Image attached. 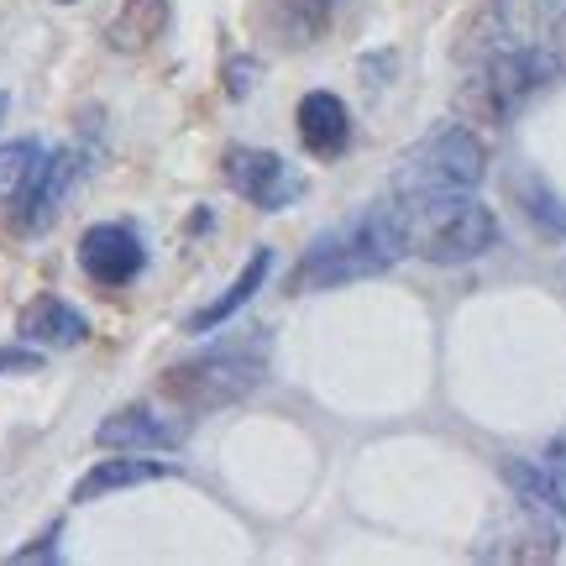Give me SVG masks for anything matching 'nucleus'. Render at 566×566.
I'll list each match as a JSON object with an SVG mask.
<instances>
[{
	"mask_svg": "<svg viewBox=\"0 0 566 566\" xmlns=\"http://www.w3.org/2000/svg\"><path fill=\"white\" fill-rule=\"evenodd\" d=\"M551 53H556V59L566 63V11L556 21H551Z\"/></svg>",
	"mask_w": 566,
	"mask_h": 566,
	"instance_id": "aec40b11",
	"label": "nucleus"
},
{
	"mask_svg": "<svg viewBox=\"0 0 566 566\" xmlns=\"http://www.w3.org/2000/svg\"><path fill=\"white\" fill-rule=\"evenodd\" d=\"M168 478V462H153V451H116L84 472L74 483V504H101V499H116L126 488H147Z\"/></svg>",
	"mask_w": 566,
	"mask_h": 566,
	"instance_id": "f8f14e48",
	"label": "nucleus"
},
{
	"mask_svg": "<svg viewBox=\"0 0 566 566\" xmlns=\"http://www.w3.org/2000/svg\"><path fill=\"white\" fill-rule=\"evenodd\" d=\"M268 273H273V252H268V247H252V258L242 263V273L226 283V289L205 304V310H195V315L184 321V331H195V336H200V331H221L231 315H242L247 300H252V294L268 283Z\"/></svg>",
	"mask_w": 566,
	"mask_h": 566,
	"instance_id": "ddd939ff",
	"label": "nucleus"
},
{
	"mask_svg": "<svg viewBox=\"0 0 566 566\" xmlns=\"http://www.w3.org/2000/svg\"><path fill=\"white\" fill-rule=\"evenodd\" d=\"M168 17H174V0H116L105 38L116 53H147L168 32Z\"/></svg>",
	"mask_w": 566,
	"mask_h": 566,
	"instance_id": "4468645a",
	"label": "nucleus"
},
{
	"mask_svg": "<svg viewBox=\"0 0 566 566\" xmlns=\"http://www.w3.org/2000/svg\"><path fill=\"white\" fill-rule=\"evenodd\" d=\"M84 174V153H74V147H59V153H48L38 168V179H32V189L21 195V226L27 231H38V226H48L53 216H59V205L74 195V184H80Z\"/></svg>",
	"mask_w": 566,
	"mask_h": 566,
	"instance_id": "9b49d317",
	"label": "nucleus"
},
{
	"mask_svg": "<svg viewBox=\"0 0 566 566\" xmlns=\"http://www.w3.org/2000/svg\"><path fill=\"white\" fill-rule=\"evenodd\" d=\"M179 441H184L179 424L153 415L147 405H126L95 424V446L101 451H174Z\"/></svg>",
	"mask_w": 566,
	"mask_h": 566,
	"instance_id": "9d476101",
	"label": "nucleus"
},
{
	"mask_svg": "<svg viewBox=\"0 0 566 566\" xmlns=\"http://www.w3.org/2000/svg\"><path fill=\"white\" fill-rule=\"evenodd\" d=\"M279 6V21L283 32L294 42H310L325 32V21H331V11H336V0H273Z\"/></svg>",
	"mask_w": 566,
	"mask_h": 566,
	"instance_id": "f3484780",
	"label": "nucleus"
},
{
	"mask_svg": "<svg viewBox=\"0 0 566 566\" xmlns=\"http://www.w3.org/2000/svg\"><path fill=\"white\" fill-rule=\"evenodd\" d=\"M268 352H273V336H268L263 325L237 331L231 342L205 346L200 357H189V363H174V367H168V373H163V394H168V399H174L179 409H189V415L226 409V405L247 399L252 388L263 384Z\"/></svg>",
	"mask_w": 566,
	"mask_h": 566,
	"instance_id": "f03ea898",
	"label": "nucleus"
},
{
	"mask_svg": "<svg viewBox=\"0 0 566 566\" xmlns=\"http://www.w3.org/2000/svg\"><path fill=\"white\" fill-rule=\"evenodd\" d=\"M488 174V147L472 126H436L409 147L394 179H388V200H430V195H457V189H478Z\"/></svg>",
	"mask_w": 566,
	"mask_h": 566,
	"instance_id": "39448f33",
	"label": "nucleus"
},
{
	"mask_svg": "<svg viewBox=\"0 0 566 566\" xmlns=\"http://www.w3.org/2000/svg\"><path fill=\"white\" fill-rule=\"evenodd\" d=\"M399 258H409L405 216H399L394 200H378V205H367L363 216H352L336 231H325L321 242H310V252L300 258L289 289L294 294H315V289H342V283H357V279H378Z\"/></svg>",
	"mask_w": 566,
	"mask_h": 566,
	"instance_id": "f257e3e1",
	"label": "nucleus"
},
{
	"mask_svg": "<svg viewBox=\"0 0 566 566\" xmlns=\"http://www.w3.org/2000/svg\"><path fill=\"white\" fill-rule=\"evenodd\" d=\"M541 472H546L551 488L566 499V424L546 441V451H541Z\"/></svg>",
	"mask_w": 566,
	"mask_h": 566,
	"instance_id": "a211bd4d",
	"label": "nucleus"
},
{
	"mask_svg": "<svg viewBox=\"0 0 566 566\" xmlns=\"http://www.w3.org/2000/svg\"><path fill=\"white\" fill-rule=\"evenodd\" d=\"M84 336H90V321L59 294H38L17 315V342L38 352H69V346H84Z\"/></svg>",
	"mask_w": 566,
	"mask_h": 566,
	"instance_id": "6e6552de",
	"label": "nucleus"
},
{
	"mask_svg": "<svg viewBox=\"0 0 566 566\" xmlns=\"http://www.w3.org/2000/svg\"><path fill=\"white\" fill-rule=\"evenodd\" d=\"M6 105H11V101H6V95H0V122H6Z\"/></svg>",
	"mask_w": 566,
	"mask_h": 566,
	"instance_id": "412c9836",
	"label": "nucleus"
},
{
	"mask_svg": "<svg viewBox=\"0 0 566 566\" xmlns=\"http://www.w3.org/2000/svg\"><path fill=\"white\" fill-rule=\"evenodd\" d=\"M294 122H300V142L310 158H342L346 147H352V111H346L342 95H331V90H310L294 111Z\"/></svg>",
	"mask_w": 566,
	"mask_h": 566,
	"instance_id": "1a4fd4ad",
	"label": "nucleus"
},
{
	"mask_svg": "<svg viewBox=\"0 0 566 566\" xmlns=\"http://www.w3.org/2000/svg\"><path fill=\"white\" fill-rule=\"evenodd\" d=\"M226 184L258 210H289L304 195V174L268 147H231L226 153Z\"/></svg>",
	"mask_w": 566,
	"mask_h": 566,
	"instance_id": "423d86ee",
	"label": "nucleus"
},
{
	"mask_svg": "<svg viewBox=\"0 0 566 566\" xmlns=\"http://www.w3.org/2000/svg\"><path fill=\"white\" fill-rule=\"evenodd\" d=\"M42 142L38 137H17V142H0V205H17L32 179H38L42 168Z\"/></svg>",
	"mask_w": 566,
	"mask_h": 566,
	"instance_id": "2eb2a0df",
	"label": "nucleus"
},
{
	"mask_svg": "<svg viewBox=\"0 0 566 566\" xmlns=\"http://www.w3.org/2000/svg\"><path fill=\"white\" fill-rule=\"evenodd\" d=\"M80 268L90 283L101 289H122L147 268V247H142L137 226L126 221H95L80 237Z\"/></svg>",
	"mask_w": 566,
	"mask_h": 566,
	"instance_id": "0eeeda50",
	"label": "nucleus"
},
{
	"mask_svg": "<svg viewBox=\"0 0 566 566\" xmlns=\"http://www.w3.org/2000/svg\"><path fill=\"white\" fill-rule=\"evenodd\" d=\"M394 205L405 216L409 258H420V263L462 268L499 247V216L478 200V189L430 195V200H394Z\"/></svg>",
	"mask_w": 566,
	"mask_h": 566,
	"instance_id": "7ed1b4c3",
	"label": "nucleus"
},
{
	"mask_svg": "<svg viewBox=\"0 0 566 566\" xmlns=\"http://www.w3.org/2000/svg\"><path fill=\"white\" fill-rule=\"evenodd\" d=\"M6 373H42V352L38 346H6V352H0V378H6Z\"/></svg>",
	"mask_w": 566,
	"mask_h": 566,
	"instance_id": "6ab92c4d",
	"label": "nucleus"
},
{
	"mask_svg": "<svg viewBox=\"0 0 566 566\" xmlns=\"http://www.w3.org/2000/svg\"><path fill=\"white\" fill-rule=\"evenodd\" d=\"M562 74V59L535 48V42H520V48H504V53H488L478 63V74L462 84V111L467 122H483V126H509L520 111H525L551 80Z\"/></svg>",
	"mask_w": 566,
	"mask_h": 566,
	"instance_id": "20e7f679",
	"label": "nucleus"
},
{
	"mask_svg": "<svg viewBox=\"0 0 566 566\" xmlns=\"http://www.w3.org/2000/svg\"><path fill=\"white\" fill-rule=\"evenodd\" d=\"M53 6H80V0H53Z\"/></svg>",
	"mask_w": 566,
	"mask_h": 566,
	"instance_id": "4be33fe9",
	"label": "nucleus"
},
{
	"mask_svg": "<svg viewBox=\"0 0 566 566\" xmlns=\"http://www.w3.org/2000/svg\"><path fill=\"white\" fill-rule=\"evenodd\" d=\"M514 189H520V200H525V216L541 226L546 237H566V205L541 174H520Z\"/></svg>",
	"mask_w": 566,
	"mask_h": 566,
	"instance_id": "dca6fc26",
	"label": "nucleus"
}]
</instances>
